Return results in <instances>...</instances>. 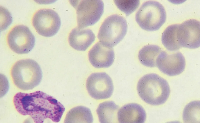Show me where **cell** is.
Here are the masks:
<instances>
[{
	"label": "cell",
	"mask_w": 200,
	"mask_h": 123,
	"mask_svg": "<svg viewBox=\"0 0 200 123\" xmlns=\"http://www.w3.org/2000/svg\"><path fill=\"white\" fill-rule=\"evenodd\" d=\"M13 103L19 113L30 116L34 123H44L48 118L58 122L65 111L64 106L56 99L40 91L18 92L14 97Z\"/></svg>",
	"instance_id": "cell-1"
},
{
	"label": "cell",
	"mask_w": 200,
	"mask_h": 123,
	"mask_svg": "<svg viewBox=\"0 0 200 123\" xmlns=\"http://www.w3.org/2000/svg\"><path fill=\"white\" fill-rule=\"evenodd\" d=\"M137 90L143 101L153 105L164 103L168 98L170 91L167 81L154 73L146 74L141 77L138 83Z\"/></svg>",
	"instance_id": "cell-2"
},
{
	"label": "cell",
	"mask_w": 200,
	"mask_h": 123,
	"mask_svg": "<svg viewBox=\"0 0 200 123\" xmlns=\"http://www.w3.org/2000/svg\"><path fill=\"white\" fill-rule=\"evenodd\" d=\"M11 75L15 85L24 91L32 89L38 86L42 77L40 65L31 59L21 60L16 62L12 68Z\"/></svg>",
	"instance_id": "cell-3"
},
{
	"label": "cell",
	"mask_w": 200,
	"mask_h": 123,
	"mask_svg": "<svg viewBox=\"0 0 200 123\" xmlns=\"http://www.w3.org/2000/svg\"><path fill=\"white\" fill-rule=\"evenodd\" d=\"M166 10L160 3L154 1L144 2L135 16L136 21L143 29L153 31L159 30L165 22Z\"/></svg>",
	"instance_id": "cell-4"
},
{
	"label": "cell",
	"mask_w": 200,
	"mask_h": 123,
	"mask_svg": "<svg viewBox=\"0 0 200 123\" xmlns=\"http://www.w3.org/2000/svg\"><path fill=\"white\" fill-rule=\"evenodd\" d=\"M125 19L118 14L110 16L102 24L98 34L99 42L105 46L113 48L124 38L127 32Z\"/></svg>",
	"instance_id": "cell-5"
},
{
	"label": "cell",
	"mask_w": 200,
	"mask_h": 123,
	"mask_svg": "<svg viewBox=\"0 0 200 123\" xmlns=\"http://www.w3.org/2000/svg\"><path fill=\"white\" fill-rule=\"evenodd\" d=\"M77 15V27L82 29L92 26L100 19L104 12L102 0L70 1Z\"/></svg>",
	"instance_id": "cell-6"
},
{
	"label": "cell",
	"mask_w": 200,
	"mask_h": 123,
	"mask_svg": "<svg viewBox=\"0 0 200 123\" xmlns=\"http://www.w3.org/2000/svg\"><path fill=\"white\" fill-rule=\"evenodd\" d=\"M33 26L37 32L49 37L55 35L60 28L61 21L58 13L53 10L43 9L37 11L32 19Z\"/></svg>",
	"instance_id": "cell-7"
},
{
	"label": "cell",
	"mask_w": 200,
	"mask_h": 123,
	"mask_svg": "<svg viewBox=\"0 0 200 123\" xmlns=\"http://www.w3.org/2000/svg\"><path fill=\"white\" fill-rule=\"evenodd\" d=\"M8 46L13 51L18 54H27L35 44L34 36L27 26L18 25L14 27L7 37Z\"/></svg>",
	"instance_id": "cell-8"
},
{
	"label": "cell",
	"mask_w": 200,
	"mask_h": 123,
	"mask_svg": "<svg viewBox=\"0 0 200 123\" xmlns=\"http://www.w3.org/2000/svg\"><path fill=\"white\" fill-rule=\"evenodd\" d=\"M86 88L90 95L97 100L110 98L114 89L112 79L105 72L92 74L87 79Z\"/></svg>",
	"instance_id": "cell-9"
},
{
	"label": "cell",
	"mask_w": 200,
	"mask_h": 123,
	"mask_svg": "<svg viewBox=\"0 0 200 123\" xmlns=\"http://www.w3.org/2000/svg\"><path fill=\"white\" fill-rule=\"evenodd\" d=\"M200 22L191 19L180 24L177 33V38L180 46L195 49L200 46Z\"/></svg>",
	"instance_id": "cell-10"
},
{
	"label": "cell",
	"mask_w": 200,
	"mask_h": 123,
	"mask_svg": "<svg viewBox=\"0 0 200 123\" xmlns=\"http://www.w3.org/2000/svg\"><path fill=\"white\" fill-rule=\"evenodd\" d=\"M156 66L163 73L170 76L177 75L184 71L185 60L180 52L172 54L162 51L157 58Z\"/></svg>",
	"instance_id": "cell-11"
},
{
	"label": "cell",
	"mask_w": 200,
	"mask_h": 123,
	"mask_svg": "<svg viewBox=\"0 0 200 123\" xmlns=\"http://www.w3.org/2000/svg\"><path fill=\"white\" fill-rule=\"evenodd\" d=\"M88 56L91 64L97 68L110 67L113 63L115 57L113 48L106 46L99 42L90 50Z\"/></svg>",
	"instance_id": "cell-12"
},
{
	"label": "cell",
	"mask_w": 200,
	"mask_h": 123,
	"mask_svg": "<svg viewBox=\"0 0 200 123\" xmlns=\"http://www.w3.org/2000/svg\"><path fill=\"white\" fill-rule=\"evenodd\" d=\"M95 38V34L90 29H81L77 27L69 33L68 41L70 46L74 49L85 51L93 43Z\"/></svg>",
	"instance_id": "cell-13"
},
{
	"label": "cell",
	"mask_w": 200,
	"mask_h": 123,
	"mask_svg": "<svg viewBox=\"0 0 200 123\" xmlns=\"http://www.w3.org/2000/svg\"><path fill=\"white\" fill-rule=\"evenodd\" d=\"M117 118L119 123H144L146 114L140 105L131 103L125 105L119 110Z\"/></svg>",
	"instance_id": "cell-14"
},
{
	"label": "cell",
	"mask_w": 200,
	"mask_h": 123,
	"mask_svg": "<svg viewBox=\"0 0 200 123\" xmlns=\"http://www.w3.org/2000/svg\"><path fill=\"white\" fill-rule=\"evenodd\" d=\"M119 106L112 101L100 103L96 110L100 123H119L117 118Z\"/></svg>",
	"instance_id": "cell-15"
},
{
	"label": "cell",
	"mask_w": 200,
	"mask_h": 123,
	"mask_svg": "<svg viewBox=\"0 0 200 123\" xmlns=\"http://www.w3.org/2000/svg\"><path fill=\"white\" fill-rule=\"evenodd\" d=\"M93 121L90 109L79 106L73 108L68 112L64 123H93Z\"/></svg>",
	"instance_id": "cell-16"
},
{
	"label": "cell",
	"mask_w": 200,
	"mask_h": 123,
	"mask_svg": "<svg viewBox=\"0 0 200 123\" xmlns=\"http://www.w3.org/2000/svg\"><path fill=\"white\" fill-rule=\"evenodd\" d=\"M162 51L159 46L149 45L144 46L139 51L138 55L141 63L146 67L153 68L156 66L157 57Z\"/></svg>",
	"instance_id": "cell-17"
},
{
	"label": "cell",
	"mask_w": 200,
	"mask_h": 123,
	"mask_svg": "<svg viewBox=\"0 0 200 123\" xmlns=\"http://www.w3.org/2000/svg\"><path fill=\"white\" fill-rule=\"evenodd\" d=\"M180 24H175L167 27L163 32L162 43L165 47L170 51H177L181 47L177 38V33Z\"/></svg>",
	"instance_id": "cell-18"
},
{
	"label": "cell",
	"mask_w": 200,
	"mask_h": 123,
	"mask_svg": "<svg viewBox=\"0 0 200 123\" xmlns=\"http://www.w3.org/2000/svg\"><path fill=\"white\" fill-rule=\"evenodd\" d=\"M200 101H194L185 106L182 117L184 123H200Z\"/></svg>",
	"instance_id": "cell-19"
},
{
	"label": "cell",
	"mask_w": 200,
	"mask_h": 123,
	"mask_svg": "<svg viewBox=\"0 0 200 123\" xmlns=\"http://www.w3.org/2000/svg\"><path fill=\"white\" fill-rule=\"evenodd\" d=\"M117 7L127 16L135 11L139 6V0H114Z\"/></svg>",
	"instance_id": "cell-20"
},
{
	"label": "cell",
	"mask_w": 200,
	"mask_h": 123,
	"mask_svg": "<svg viewBox=\"0 0 200 123\" xmlns=\"http://www.w3.org/2000/svg\"><path fill=\"white\" fill-rule=\"evenodd\" d=\"M23 123H34L31 118L29 117L25 119ZM44 123H51L49 120L47 119Z\"/></svg>",
	"instance_id": "cell-21"
},
{
	"label": "cell",
	"mask_w": 200,
	"mask_h": 123,
	"mask_svg": "<svg viewBox=\"0 0 200 123\" xmlns=\"http://www.w3.org/2000/svg\"><path fill=\"white\" fill-rule=\"evenodd\" d=\"M166 123H181L180 122L178 121H174L167 122Z\"/></svg>",
	"instance_id": "cell-22"
}]
</instances>
